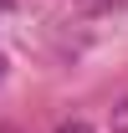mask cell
<instances>
[{"label":"cell","instance_id":"1","mask_svg":"<svg viewBox=\"0 0 128 133\" xmlns=\"http://www.w3.org/2000/svg\"><path fill=\"white\" fill-rule=\"evenodd\" d=\"M56 133H92V123L87 118H67V123H56Z\"/></svg>","mask_w":128,"mask_h":133},{"label":"cell","instance_id":"2","mask_svg":"<svg viewBox=\"0 0 128 133\" xmlns=\"http://www.w3.org/2000/svg\"><path fill=\"white\" fill-rule=\"evenodd\" d=\"M113 133H128V97L113 108Z\"/></svg>","mask_w":128,"mask_h":133},{"label":"cell","instance_id":"3","mask_svg":"<svg viewBox=\"0 0 128 133\" xmlns=\"http://www.w3.org/2000/svg\"><path fill=\"white\" fill-rule=\"evenodd\" d=\"M0 77H5V56H0Z\"/></svg>","mask_w":128,"mask_h":133}]
</instances>
